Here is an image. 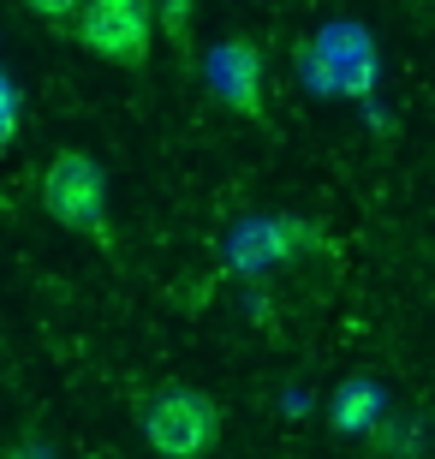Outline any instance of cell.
I'll use <instances>...</instances> for the list:
<instances>
[{"mask_svg": "<svg viewBox=\"0 0 435 459\" xmlns=\"http://www.w3.org/2000/svg\"><path fill=\"white\" fill-rule=\"evenodd\" d=\"M137 436L155 459H209L221 447V406L215 394L191 382H161L137 400Z\"/></svg>", "mask_w": 435, "mask_h": 459, "instance_id": "6da1fadb", "label": "cell"}, {"mask_svg": "<svg viewBox=\"0 0 435 459\" xmlns=\"http://www.w3.org/2000/svg\"><path fill=\"white\" fill-rule=\"evenodd\" d=\"M42 209L60 227L108 245V168L90 150H54L42 168Z\"/></svg>", "mask_w": 435, "mask_h": 459, "instance_id": "7a4b0ae2", "label": "cell"}, {"mask_svg": "<svg viewBox=\"0 0 435 459\" xmlns=\"http://www.w3.org/2000/svg\"><path fill=\"white\" fill-rule=\"evenodd\" d=\"M150 0H90L78 13V42H84L96 60H114V66H150Z\"/></svg>", "mask_w": 435, "mask_h": 459, "instance_id": "3957f363", "label": "cell"}, {"mask_svg": "<svg viewBox=\"0 0 435 459\" xmlns=\"http://www.w3.org/2000/svg\"><path fill=\"white\" fill-rule=\"evenodd\" d=\"M387 424V388L376 376H346L328 400V429L335 436H376Z\"/></svg>", "mask_w": 435, "mask_h": 459, "instance_id": "277c9868", "label": "cell"}, {"mask_svg": "<svg viewBox=\"0 0 435 459\" xmlns=\"http://www.w3.org/2000/svg\"><path fill=\"white\" fill-rule=\"evenodd\" d=\"M257 72H263V60H257V48H245V42H221L215 60H209V78H215L221 96H227L233 108H245L251 119H263V90H257Z\"/></svg>", "mask_w": 435, "mask_h": 459, "instance_id": "5b68a950", "label": "cell"}, {"mask_svg": "<svg viewBox=\"0 0 435 459\" xmlns=\"http://www.w3.org/2000/svg\"><path fill=\"white\" fill-rule=\"evenodd\" d=\"M191 13H197V0H150V18L173 36V42H185V30H191Z\"/></svg>", "mask_w": 435, "mask_h": 459, "instance_id": "8992f818", "label": "cell"}, {"mask_svg": "<svg viewBox=\"0 0 435 459\" xmlns=\"http://www.w3.org/2000/svg\"><path fill=\"white\" fill-rule=\"evenodd\" d=\"M24 6H30L36 18H42V24H66V18H78L90 6V0H24Z\"/></svg>", "mask_w": 435, "mask_h": 459, "instance_id": "52a82bcc", "label": "cell"}, {"mask_svg": "<svg viewBox=\"0 0 435 459\" xmlns=\"http://www.w3.org/2000/svg\"><path fill=\"white\" fill-rule=\"evenodd\" d=\"M6 459H60V447H54V442H42V436H24V442H18Z\"/></svg>", "mask_w": 435, "mask_h": 459, "instance_id": "ba28073f", "label": "cell"}]
</instances>
